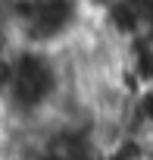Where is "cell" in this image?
Instances as JSON below:
<instances>
[{"label": "cell", "instance_id": "obj_1", "mask_svg": "<svg viewBox=\"0 0 153 160\" xmlns=\"http://www.w3.org/2000/svg\"><path fill=\"white\" fill-rule=\"evenodd\" d=\"M72 78L59 50L16 44L3 66L0 104L13 122H47L63 107Z\"/></svg>", "mask_w": 153, "mask_h": 160}, {"label": "cell", "instance_id": "obj_2", "mask_svg": "<svg viewBox=\"0 0 153 160\" xmlns=\"http://www.w3.org/2000/svg\"><path fill=\"white\" fill-rule=\"evenodd\" d=\"M3 16L16 44L66 50L88 32L97 10L91 0H13L3 7Z\"/></svg>", "mask_w": 153, "mask_h": 160}, {"label": "cell", "instance_id": "obj_3", "mask_svg": "<svg viewBox=\"0 0 153 160\" xmlns=\"http://www.w3.org/2000/svg\"><path fill=\"white\" fill-rule=\"evenodd\" d=\"M122 122H125V132H131V135H137L144 141H153V82L137 85L128 94Z\"/></svg>", "mask_w": 153, "mask_h": 160}]
</instances>
